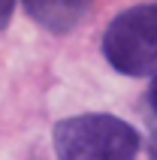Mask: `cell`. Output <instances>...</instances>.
<instances>
[{
    "label": "cell",
    "mask_w": 157,
    "mask_h": 160,
    "mask_svg": "<svg viewBox=\"0 0 157 160\" xmlns=\"http://www.w3.org/2000/svg\"><path fill=\"white\" fill-rule=\"evenodd\" d=\"M103 54L124 76L157 79V3L124 9L103 33Z\"/></svg>",
    "instance_id": "obj_2"
},
{
    "label": "cell",
    "mask_w": 157,
    "mask_h": 160,
    "mask_svg": "<svg viewBox=\"0 0 157 160\" xmlns=\"http://www.w3.org/2000/svg\"><path fill=\"white\" fill-rule=\"evenodd\" d=\"M24 9L52 33H67L85 18V12H91V3H24Z\"/></svg>",
    "instance_id": "obj_3"
},
{
    "label": "cell",
    "mask_w": 157,
    "mask_h": 160,
    "mask_svg": "<svg viewBox=\"0 0 157 160\" xmlns=\"http://www.w3.org/2000/svg\"><path fill=\"white\" fill-rule=\"evenodd\" d=\"M12 9H15V3H9V0H3V3H0V27H6V24H9Z\"/></svg>",
    "instance_id": "obj_4"
},
{
    "label": "cell",
    "mask_w": 157,
    "mask_h": 160,
    "mask_svg": "<svg viewBox=\"0 0 157 160\" xmlns=\"http://www.w3.org/2000/svg\"><path fill=\"white\" fill-rule=\"evenodd\" d=\"M148 106H151V112H154V121H157V79L151 82V88H148Z\"/></svg>",
    "instance_id": "obj_5"
},
{
    "label": "cell",
    "mask_w": 157,
    "mask_h": 160,
    "mask_svg": "<svg viewBox=\"0 0 157 160\" xmlns=\"http://www.w3.org/2000/svg\"><path fill=\"white\" fill-rule=\"evenodd\" d=\"M58 160H136L139 133L115 115H73L54 124Z\"/></svg>",
    "instance_id": "obj_1"
}]
</instances>
